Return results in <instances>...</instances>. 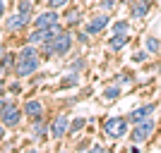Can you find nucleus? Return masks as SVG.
<instances>
[{
	"instance_id": "1",
	"label": "nucleus",
	"mask_w": 161,
	"mask_h": 153,
	"mask_svg": "<svg viewBox=\"0 0 161 153\" xmlns=\"http://www.w3.org/2000/svg\"><path fill=\"white\" fill-rule=\"evenodd\" d=\"M101 132L108 141H120L130 134V120L123 117V115H111V117H103L101 122Z\"/></svg>"
},
{
	"instance_id": "2",
	"label": "nucleus",
	"mask_w": 161,
	"mask_h": 153,
	"mask_svg": "<svg viewBox=\"0 0 161 153\" xmlns=\"http://www.w3.org/2000/svg\"><path fill=\"white\" fill-rule=\"evenodd\" d=\"M34 22V14H22V12H10L5 14V19H3V29H5V33H10V36H17V33H24L29 27H31Z\"/></svg>"
},
{
	"instance_id": "3",
	"label": "nucleus",
	"mask_w": 161,
	"mask_h": 153,
	"mask_svg": "<svg viewBox=\"0 0 161 153\" xmlns=\"http://www.w3.org/2000/svg\"><path fill=\"white\" fill-rule=\"evenodd\" d=\"M156 132V120H154V115L152 117H147V120H140V122H135L132 125V132H130V139H132V144H144V141H149L152 136H154Z\"/></svg>"
},
{
	"instance_id": "4",
	"label": "nucleus",
	"mask_w": 161,
	"mask_h": 153,
	"mask_svg": "<svg viewBox=\"0 0 161 153\" xmlns=\"http://www.w3.org/2000/svg\"><path fill=\"white\" fill-rule=\"evenodd\" d=\"M24 110H22V105H17V100H7L5 110H3V115H0V122L7 127V129H19L22 122H24Z\"/></svg>"
},
{
	"instance_id": "5",
	"label": "nucleus",
	"mask_w": 161,
	"mask_h": 153,
	"mask_svg": "<svg viewBox=\"0 0 161 153\" xmlns=\"http://www.w3.org/2000/svg\"><path fill=\"white\" fill-rule=\"evenodd\" d=\"M108 27H111V12H103V10L94 12L84 22V31H87L89 36H101Z\"/></svg>"
},
{
	"instance_id": "6",
	"label": "nucleus",
	"mask_w": 161,
	"mask_h": 153,
	"mask_svg": "<svg viewBox=\"0 0 161 153\" xmlns=\"http://www.w3.org/2000/svg\"><path fill=\"white\" fill-rule=\"evenodd\" d=\"M70 134V115L67 113H58L53 120L48 122V136L53 141H63Z\"/></svg>"
},
{
	"instance_id": "7",
	"label": "nucleus",
	"mask_w": 161,
	"mask_h": 153,
	"mask_svg": "<svg viewBox=\"0 0 161 153\" xmlns=\"http://www.w3.org/2000/svg\"><path fill=\"white\" fill-rule=\"evenodd\" d=\"M39 67H41V55H31V58H17V65H14L12 77H17V79H27V77H31V74L39 72Z\"/></svg>"
},
{
	"instance_id": "8",
	"label": "nucleus",
	"mask_w": 161,
	"mask_h": 153,
	"mask_svg": "<svg viewBox=\"0 0 161 153\" xmlns=\"http://www.w3.org/2000/svg\"><path fill=\"white\" fill-rule=\"evenodd\" d=\"M72 46H75V33L72 29H65L63 33H58L53 38V55L55 58H65V55H70Z\"/></svg>"
},
{
	"instance_id": "9",
	"label": "nucleus",
	"mask_w": 161,
	"mask_h": 153,
	"mask_svg": "<svg viewBox=\"0 0 161 153\" xmlns=\"http://www.w3.org/2000/svg\"><path fill=\"white\" fill-rule=\"evenodd\" d=\"M58 22H63L60 10H51V7H46V10H41V12H36V14H34L31 27L48 29V27H53V24H58Z\"/></svg>"
},
{
	"instance_id": "10",
	"label": "nucleus",
	"mask_w": 161,
	"mask_h": 153,
	"mask_svg": "<svg viewBox=\"0 0 161 153\" xmlns=\"http://www.w3.org/2000/svg\"><path fill=\"white\" fill-rule=\"evenodd\" d=\"M22 110L29 120H39V117H46V105L41 98H27L22 103Z\"/></svg>"
},
{
	"instance_id": "11",
	"label": "nucleus",
	"mask_w": 161,
	"mask_h": 153,
	"mask_svg": "<svg viewBox=\"0 0 161 153\" xmlns=\"http://www.w3.org/2000/svg\"><path fill=\"white\" fill-rule=\"evenodd\" d=\"M29 139L41 144L43 139H51L48 136V122L46 117H39V120H31V127H29Z\"/></svg>"
},
{
	"instance_id": "12",
	"label": "nucleus",
	"mask_w": 161,
	"mask_h": 153,
	"mask_svg": "<svg viewBox=\"0 0 161 153\" xmlns=\"http://www.w3.org/2000/svg\"><path fill=\"white\" fill-rule=\"evenodd\" d=\"M154 113H156V103H144V105H137V108L130 110V113H128V120H130V125H135V122H140V120L152 117Z\"/></svg>"
},
{
	"instance_id": "13",
	"label": "nucleus",
	"mask_w": 161,
	"mask_h": 153,
	"mask_svg": "<svg viewBox=\"0 0 161 153\" xmlns=\"http://www.w3.org/2000/svg\"><path fill=\"white\" fill-rule=\"evenodd\" d=\"M111 33H115V36H130L132 38V33H135L132 19H115L111 24Z\"/></svg>"
},
{
	"instance_id": "14",
	"label": "nucleus",
	"mask_w": 161,
	"mask_h": 153,
	"mask_svg": "<svg viewBox=\"0 0 161 153\" xmlns=\"http://www.w3.org/2000/svg\"><path fill=\"white\" fill-rule=\"evenodd\" d=\"M123 96V89L118 81H111V84H106L103 86V91H101V100L103 103H113V100H118Z\"/></svg>"
},
{
	"instance_id": "15",
	"label": "nucleus",
	"mask_w": 161,
	"mask_h": 153,
	"mask_svg": "<svg viewBox=\"0 0 161 153\" xmlns=\"http://www.w3.org/2000/svg\"><path fill=\"white\" fill-rule=\"evenodd\" d=\"M149 7H152L149 0H135L130 5V19H144L149 14Z\"/></svg>"
},
{
	"instance_id": "16",
	"label": "nucleus",
	"mask_w": 161,
	"mask_h": 153,
	"mask_svg": "<svg viewBox=\"0 0 161 153\" xmlns=\"http://www.w3.org/2000/svg\"><path fill=\"white\" fill-rule=\"evenodd\" d=\"M63 24L67 29H75L82 24V7H70L65 14H63Z\"/></svg>"
},
{
	"instance_id": "17",
	"label": "nucleus",
	"mask_w": 161,
	"mask_h": 153,
	"mask_svg": "<svg viewBox=\"0 0 161 153\" xmlns=\"http://www.w3.org/2000/svg\"><path fill=\"white\" fill-rule=\"evenodd\" d=\"M128 43H130V36H115V33H111V38L106 41V48H108V53H120Z\"/></svg>"
},
{
	"instance_id": "18",
	"label": "nucleus",
	"mask_w": 161,
	"mask_h": 153,
	"mask_svg": "<svg viewBox=\"0 0 161 153\" xmlns=\"http://www.w3.org/2000/svg\"><path fill=\"white\" fill-rule=\"evenodd\" d=\"M14 65H17V50H7L5 58L0 60V72L12 74V72H14Z\"/></svg>"
},
{
	"instance_id": "19",
	"label": "nucleus",
	"mask_w": 161,
	"mask_h": 153,
	"mask_svg": "<svg viewBox=\"0 0 161 153\" xmlns=\"http://www.w3.org/2000/svg\"><path fill=\"white\" fill-rule=\"evenodd\" d=\"M80 84V72H72V69H67L65 77L60 79V84H58V89H72Z\"/></svg>"
},
{
	"instance_id": "20",
	"label": "nucleus",
	"mask_w": 161,
	"mask_h": 153,
	"mask_svg": "<svg viewBox=\"0 0 161 153\" xmlns=\"http://www.w3.org/2000/svg\"><path fill=\"white\" fill-rule=\"evenodd\" d=\"M14 10L22 14H36V3L34 0H17L14 3Z\"/></svg>"
},
{
	"instance_id": "21",
	"label": "nucleus",
	"mask_w": 161,
	"mask_h": 153,
	"mask_svg": "<svg viewBox=\"0 0 161 153\" xmlns=\"http://www.w3.org/2000/svg\"><path fill=\"white\" fill-rule=\"evenodd\" d=\"M84 127H87V120H84V117H72V120H70V134H67V136H77L80 132H84Z\"/></svg>"
},
{
	"instance_id": "22",
	"label": "nucleus",
	"mask_w": 161,
	"mask_h": 153,
	"mask_svg": "<svg viewBox=\"0 0 161 153\" xmlns=\"http://www.w3.org/2000/svg\"><path fill=\"white\" fill-rule=\"evenodd\" d=\"M144 48H147L152 55H156V53L161 50V41L156 38V36H152V33H149V36H144Z\"/></svg>"
},
{
	"instance_id": "23",
	"label": "nucleus",
	"mask_w": 161,
	"mask_h": 153,
	"mask_svg": "<svg viewBox=\"0 0 161 153\" xmlns=\"http://www.w3.org/2000/svg\"><path fill=\"white\" fill-rule=\"evenodd\" d=\"M67 69H72V72H80V74H82L84 69H87V60L77 55L75 60H70V62H67Z\"/></svg>"
},
{
	"instance_id": "24",
	"label": "nucleus",
	"mask_w": 161,
	"mask_h": 153,
	"mask_svg": "<svg viewBox=\"0 0 161 153\" xmlns=\"http://www.w3.org/2000/svg\"><path fill=\"white\" fill-rule=\"evenodd\" d=\"M118 5H120V0H99V3H96V7L103 10V12H115Z\"/></svg>"
},
{
	"instance_id": "25",
	"label": "nucleus",
	"mask_w": 161,
	"mask_h": 153,
	"mask_svg": "<svg viewBox=\"0 0 161 153\" xmlns=\"http://www.w3.org/2000/svg\"><path fill=\"white\" fill-rule=\"evenodd\" d=\"M39 50H41V58H55L53 55V38L43 41V43L39 46Z\"/></svg>"
},
{
	"instance_id": "26",
	"label": "nucleus",
	"mask_w": 161,
	"mask_h": 153,
	"mask_svg": "<svg viewBox=\"0 0 161 153\" xmlns=\"http://www.w3.org/2000/svg\"><path fill=\"white\" fill-rule=\"evenodd\" d=\"M113 81H118L120 86H123V84H135V77H132L130 72H118V74H115V79H113Z\"/></svg>"
},
{
	"instance_id": "27",
	"label": "nucleus",
	"mask_w": 161,
	"mask_h": 153,
	"mask_svg": "<svg viewBox=\"0 0 161 153\" xmlns=\"http://www.w3.org/2000/svg\"><path fill=\"white\" fill-rule=\"evenodd\" d=\"M46 3V7H51V10H63V7H70V0H43Z\"/></svg>"
},
{
	"instance_id": "28",
	"label": "nucleus",
	"mask_w": 161,
	"mask_h": 153,
	"mask_svg": "<svg viewBox=\"0 0 161 153\" xmlns=\"http://www.w3.org/2000/svg\"><path fill=\"white\" fill-rule=\"evenodd\" d=\"M75 41H77L80 46H89V41H92V36H89L87 31H77V33H75Z\"/></svg>"
},
{
	"instance_id": "29",
	"label": "nucleus",
	"mask_w": 161,
	"mask_h": 153,
	"mask_svg": "<svg viewBox=\"0 0 161 153\" xmlns=\"http://www.w3.org/2000/svg\"><path fill=\"white\" fill-rule=\"evenodd\" d=\"M7 93H12V96L22 93V84L17 81V77H14V81H7Z\"/></svg>"
},
{
	"instance_id": "30",
	"label": "nucleus",
	"mask_w": 161,
	"mask_h": 153,
	"mask_svg": "<svg viewBox=\"0 0 161 153\" xmlns=\"http://www.w3.org/2000/svg\"><path fill=\"white\" fill-rule=\"evenodd\" d=\"M149 55H152V53L144 48V50H137V53L132 55V60H135V62H147V60H149Z\"/></svg>"
},
{
	"instance_id": "31",
	"label": "nucleus",
	"mask_w": 161,
	"mask_h": 153,
	"mask_svg": "<svg viewBox=\"0 0 161 153\" xmlns=\"http://www.w3.org/2000/svg\"><path fill=\"white\" fill-rule=\"evenodd\" d=\"M5 14H7V0H0V24L5 19Z\"/></svg>"
},
{
	"instance_id": "32",
	"label": "nucleus",
	"mask_w": 161,
	"mask_h": 153,
	"mask_svg": "<svg viewBox=\"0 0 161 153\" xmlns=\"http://www.w3.org/2000/svg\"><path fill=\"white\" fill-rule=\"evenodd\" d=\"M5 139H7V127L3 125V122H0V144H3Z\"/></svg>"
},
{
	"instance_id": "33",
	"label": "nucleus",
	"mask_w": 161,
	"mask_h": 153,
	"mask_svg": "<svg viewBox=\"0 0 161 153\" xmlns=\"http://www.w3.org/2000/svg\"><path fill=\"white\" fill-rule=\"evenodd\" d=\"M89 151H94V153H103L106 148L101 146V144H92V146H89Z\"/></svg>"
},
{
	"instance_id": "34",
	"label": "nucleus",
	"mask_w": 161,
	"mask_h": 153,
	"mask_svg": "<svg viewBox=\"0 0 161 153\" xmlns=\"http://www.w3.org/2000/svg\"><path fill=\"white\" fill-rule=\"evenodd\" d=\"M0 96H7V81L0 79Z\"/></svg>"
},
{
	"instance_id": "35",
	"label": "nucleus",
	"mask_w": 161,
	"mask_h": 153,
	"mask_svg": "<svg viewBox=\"0 0 161 153\" xmlns=\"http://www.w3.org/2000/svg\"><path fill=\"white\" fill-rule=\"evenodd\" d=\"M5 105H7V98H5V96H0V115H3V110H5Z\"/></svg>"
},
{
	"instance_id": "36",
	"label": "nucleus",
	"mask_w": 161,
	"mask_h": 153,
	"mask_svg": "<svg viewBox=\"0 0 161 153\" xmlns=\"http://www.w3.org/2000/svg\"><path fill=\"white\" fill-rule=\"evenodd\" d=\"M5 53H7V46H3V43H0V60L5 58Z\"/></svg>"
},
{
	"instance_id": "37",
	"label": "nucleus",
	"mask_w": 161,
	"mask_h": 153,
	"mask_svg": "<svg viewBox=\"0 0 161 153\" xmlns=\"http://www.w3.org/2000/svg\"><path fill=\"white\" fill-rule=\"evenodd\" d=\"M132 3H135V0H120V5H128V7L132 5Z\"/></svg>"
},
{
	"instance_id": "38",
	"label": "nucleus",
	"mask_w": 161,
	"mask_h": 153,
	"mask_svg": "<svg viewBox=\"0 0 161 153\" xmlns=\"http://www.w3.org/2000/svg\"><path fill=\"white\" fill-rule=\"evenodd\" d=\"M149 3H152V5H154V3H156V0H149Z\"/></svg>"
},
{
	"instance_id": "39",
	"label": "nucleus",
	"mask_w": 161,
	"mask_h": 153,
	"mask_svg": "<svg viewBox=\"0 0 161 153\" xmlns=\"http://www.w3.org/2000/svg\"><path fill=\"white\" fill-rule=\"evenodd\" d=\"M7 3H17V0H7Z\"/></svg>"
}]
</instances>
